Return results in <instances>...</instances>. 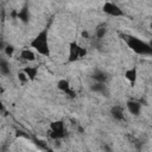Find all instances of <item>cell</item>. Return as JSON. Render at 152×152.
<instances>
[{"mask_svg":"<svg viewBox=\"0 0 152 152\" xmlns=\"http://www.w3.org/2000/svg\"><path fill=\"white\" fill-rule=\"evenodd\" d=\"M4 48H5V44H4V43H2V40L0 39V50H1V49H4Z\"/></svg>","mask_w":152,"mask_h":152,"instance_id":"ffe728a7","label":"cell"},{"mask_svg":"<svg viewBox=\"0 0 152 152\" xmlns=\"http://www.w3.org/2000/svg\"><path fill=\"white\" fill-rule=\"evenodd\" d=\"M91 77H93V80L95 82H100V83H106L107 80H108L107 74L104 71H102V70H95Z\"/></svg>","mask_w":152,"mask_h":152,"instance_id":"ba28073f","label":"cell"},{"mask_svg":"<svg viewBox=\"0 0 152 152\" xmlns=\"http://www.w3.org/2000/svg\"><path fill=\"white\" fill-rule=\"evenodd\" d=\"M50 128H51L50 137L52 139H55V140L61 139V138H63L65 135V128H64L63 121H55V122H52Z\"/></svg>","mask_w":152,"mask_h":152,"instance_id":"277c9868","label":"cell"},{"mask_svg":"<svg viewBox=\"0 0 152 152\" xmlns=\"http://www.w3.org/2000/svg\"><path fill=\"white\" fill-rule=\"evenodd\" d=\"M57 88H58L59 90L64 91V93H70V83H69V81L65 80V78H62V80H59V81L57 82Z\"/></svg>","mask_w":152,"mask_h":152,"instance_id":"4fadbf2b","label":"cell"},{"mask_svg":"<svg viewBox=\"0 0 152 152\" xmlns=\"http://www.w3.org/2000/svg\"><path fill=\"white\" fill-rule=\"evenodd\" d=\"M126 43L131 50H133L138 55H144V56H150L152 53V48L148 43L145 40H141L137 37L129 36L126 38Z\"/></svg>","mask_w":152,"mask_h":152,"instance_id":"7a4b0ae2","label":"cell"},{"mask_svg":"<svg viewBox=\"0 0 152 152\" xmlns=\"http://www.w3.org/2000/svg\"><path fill=\"white\" fill-rule=\"evenodd\" d=\"M18 18H19L21 21L27 23V21H28V19H30V13H28V10H27L26 7H24L23 10H20V11L18 12Z\"/></svg>","mask_w":152,"mask_h":152,"instance_id":"5bb4252c","label":"cell"},{"mask_svg":"<svg viewBox=\"0 0 152 152\" xmlns=\"http://www.w3.org/2000/svg\"><path fill=\"white\" fill-rule=\"evenodd\" d=\"M103 12L108 15H112V17H122L124 15V11L114 2H110V1H107L104 2L103 7H102Z\"/></svg>","mask_w":152,"mask_h":152,"instance_id":"5b68a950","label":"cell"},{"mask_svg":"<svg viewBox=\"0 0 152 152\" xmlns=\"http://www.w3.org/2000/svg\"><path fill=\"white\" fill-rule=\"evenodd\" d=\"M125 77L128 82H131V84H134L135 81H137V77H138V72H137V69L135 68H131V69H127L125 71Z\"/></svg>","mask_w":152,"mask_h":152,"instance_id":"9c48e42d","label":"cell"},{"mask_svg":"<svg viewBox=\"0 0 152 152\" xmlns=\"http://www.w3.org/2000/svg\"><path fill=\"white\" fill-rule=\"evenodd\" d=\"M110 113H112V116H113L115 120H118V121H121V120H124V118H125V115H124V109H122L120 106H114V107L112 108Z\"/></svg>","mask_w":152,"mask_h":152,"instance_id":"30bf717a","label":"cell"},{"mask_svg":"<svg viewBox=\"0 0 152 152\" xmlns=\"http://www.w3.org/2000/svg\"><path fill=\"white\" fill-rule=\"evenodd\" d=\"M106 33H107V27H106L104 25H100V26L96 28V37H97V38H103Z\"/></svg>","mask_w":152,"mask_h":152,"instance_id":"2e32d148","label":"cell"},{"mask_svg":"<svg viewBox=\"0 0 152 152\" xmlns=\"http://www.w3.org/2000/svg\"><path fill=\"white\" fill-rule=\"evenodd\" d=\"M4 52H5V55H6L7 57H12L13 53H14V46H13V45H10V44L5 45V48H4Z\"/></svg>","mask_w":152,"mask_h":152,"instance_id":"e0dca14e","label":"cell"},{"mask_svg":"<svg viewBox=\"0 0 152 152\" xmlns=\"http://www.w3.org/2000/svg\"><path fill=\"white\" fill-rule=\"evenodd\" d=\"M23 71L26 74L28 80H34L37 77V74H38V69L36 66H25L23 69Z\"/></svg>","mask_w":152,"mask_h":152,"instance_id":"8fae6325","label":"cell"},{"mask_svg":"<svg viewBox=\"0 0 152 152\" xmlns=\"http://www.w3.org/2000/svg\"><path fill=\"white\" fill-rule=\"evenodd\" d=\"M31 46L42 56H49L50 55V48H49V39H48V31L43 30L40 31L31 42Z\"/></svg>","mask_w":152,"mask_h":152,"instance_id":"6da1fadb","label":"cell"},{"mask_svg":"<svg viewBox=\"0 0 152 152\" xmlns=\"http://www.w3.org/2000/svg\"><path fill=\"white\" fill-rule=\"evenodd\" d=\"M90 89L93 91H95V93H104L106 91V84L104 83H100V82H95L90 87Z\"/></svg>","mask_w":152,"mask_h":152,"instance_id":"9a60e30c","label":"cell"},{"mask_svg":"<svg viewBox=\"0 0 152 152\" xmlns=\"http://www.w3.org/2000/svg\"><path fill=\"white\" fill-rule=\"evenodd\" d=\"M2 109V103H1V101H0V110Z\"/></svg>","mask_w":152,"mask_h":152,"instance_id":"44dd1931","label":"cell"},{"mask_svg":"<svg viewBox=\"0 0 152 152\" xmlns=\"http://www.w3.org/2000/svg\"><path fill=\"white\" fill-rule=\"evenodd\" d=\"M87 55V50L84 48H81L77 43L72 42L69 45V62H76L80 58H83Z\"/></svg>","mask_w":152,"mask_h":152,"instance_id":"3957f363","label":"cell"},{"mask_svg":"<svg viewBox=\"0 0 152 152\" xmlns=\"http://www.w3.org/2000/svg\"><path fill=\"white\" fill-rule=\"evenodd\" d=\"M81 34H82V38H84V39H88V38H89V32L86 31V30H83Z\"/></svg>","mask_w":152,"mask_h":152,"instance_id":"d6986e66","label":"cell"},{"mask_svg":"<svg viewBox=\"0 0 152 152\" xmlns=\"http://www.w3.org/2000/svg\"><path fill=\"white\" fill-rule=\"evenodd\" d=\"M0 72L2 75H10L11 74V66L7 59L0 58Z\"/></svg>","mask_w":152,"mask_h":152,"instance_id":"7c38bea8","label":"cell"},{"mask_svg":"<svg viewBox=\"0 0 152 152\" xmlns=\"http://www.w3.org/2000/svg\"><path fill=\"white\" fill-rule=\"evenodd\" d=\"M126 107H127V110L129 112V114H132V115H139V114H140L141 103H140L139 101L129 100V101H127Z\"/></svg>","mask_w":152,"mask_h":152,"instance_id":"8992f818","label":"cell"},{"mask_svg":"<svg viewBox=\"0 0 152 152\" xmlns=\"http://www.w3.org/2000/svg\"><path fill=\"white\" fill-rule=\"evenodd\" d=\"M20 57L26 62H33L36 59V53L31 49H23L20 51Z\"/></svg>","mask_w":152,"mask_h":152,"instance_id":"52a82bcc","label":"cell"},{"mask_svg":"<svg viewBox=\"0 0 152 152\" xmlns=\"http://www.w3.org/2000/svg\"><path fill=\"white\" fill-rule=\"evenodd\" d=\"M18 80H19L20 82H26V81H28V78H27V76H26V74H25L24 71H19V72H18Z\"/></svg>","mask_w":152,"mask_h":152,"instance_id":"ac0fdd59","label":"cell"}]
</instances>
